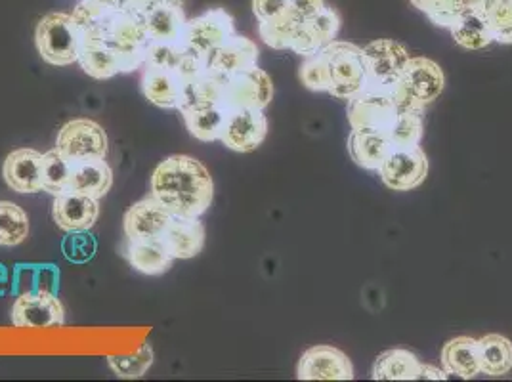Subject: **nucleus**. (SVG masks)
<instances>
[{
    "label": "nucleus",
    "mask_w": 512,
    "mask_h": 382,
    "mask_svg": "<svg viewBox=\"0 0 512 382\" xmlns=\"http://www.w3.org/2000/svg\"><path fill=\"white\" fill-rule=\"evenodd\" d=\"M29 235V216L12 201H0V247H18Z\"/></svg>",
    "instance_id": "f704fd0d"
},
{
    "label": "nucleus",
    "mask_w": 512,
    "mask_h": 382,
    "mask_svg": "<svg viewBox=\"0 0 512 382\" xmlns=\"http://www.w3.org/2000/svg\"><path fill=\"white\" fill-rule=\"evenodd\" d=\"M56 149L73 163L106 159L109 140L106 130L92 119H73L60 128Z\"/></svg>",
    "instance_id": "6e6552de"
},
{
    "label": "nucleus",
    "mask_w": 512,
    "mask_h": 382,
    "mask_svg": "<svg viewBox=\"0 0 512 382\" xmlns=\"http://www.w3.org/2000/svg\"><path fill=\"white\" fill-rule=\"evenodd\" d=\"M299 79L300 83L312 92L329 90V65H327V56L323 48L318 54L304 58V62L299 67Z\"/></svg>",
    "instance_id": "58836bf2"
},
{
    "label": "nucleus",
    "mask_w": 512,
    "mask_h": 382,
    "mask_svg": "<svg viewBox=\"0 0 512 382\" xmlns=\"http://www.w3.org/2000/svg\"><path fill=\"white\" fill-rule=\"evenodd\" d=\"M150 41L178 43L186 31V12L182 0H165L150 10L144 18Z\"/></svg>",
    "instance_id": "412c9836"
},
{
    "label": "nucleus",
    "mask_w": 512,
    "mask_h": 382,
    "mask_svg": "<svg viewBox=\"0 0 512 382\" xmlns=\"http://www.w3.org/2000/svg\"><path fill=\"white\" fill-rule=\"evenodd\" d=\"M258 46L255 41L234 35L230 41L218 46L209 54V69L220 75H235L258 64Z\"/></svg>",
    "instance_id": "5701e85b"
},
{
    "label": "nucleus",
    "mask_w": 512,
    "mask_h": 382,
    "mask_svg": "<svg viewBox=\"0 0 512 382\" xmlns=\"http://www.w3.org/2000/svg\"><path fill=\"white\" fill-rule=\"evenodd\" d=\"M12 325L18 329L64 327L65 308L56 293H20L12 304Z\"/></svg>",
    "instance_id": "9d476101"
},
{
    "label": "nucleus",
    "mask_w": 512,
    "mask_h": 382,
    "mask_svg": "<svg viewBox=\"0 0 512 382\" xmlns=\"http://www.w3.org/2000/svg\"><path fill=\"white\" fill-rule=\"evenodd\" d=\"M287 10L289 0H253V14L258 23L276 22Z\"/></svg>",
    "instance_id": "37998d69"
},
{
    "label": "nucleus",
    "mask_w": 512,
    "mask_h": 382,
    "mask_svg": "<svg viewBox=\"0 0 512 382\" xmlns=\"http://www.w3.org/2000/svg\"><path fill=\"white\" fill-rule=\"evenodd\" d=\"M409 2H411L419 12H423V14L427 16L428 12H430L440 0H409Z\"/></svg>",
    "instance_id": "de8ad7c7"
},
{
    "label": "nucleus",
    "mask_w": 512,
    "mask_h": 382,
    "mask_svg": "<svg viewBox=\"0 0 512 382\" xmlns=\"http://www.w3.org/2000/svg\"><path fill=\"white\" fill-rule=\"evenodd\" d=\"M467 12L465 0H440L427 14L428 20L436 27L449 29L453 23L461 18V14Z\"/></svg>",
    "instance_id": "79ce46f5"
},
{
    "label": "nucleus",
    "mask_w": 512,
    "mask_h": 382,
    "mask_svg": "<svg viewBox=\"0 0 512 382\" xmlns=\"http://www.w3.org/2000/svg\"><path fill=\"white\" fill-rule=\"evenodd\" d=\"M174 260H188L199 255L205 247V226L199 218L172 216L169 228L161 237Z\"/></svg>",
    "instance_id": "4be33fe9"
},
{
    "label": "nucleus",
    "mask_w": 512,
    "mask_h": 382,
    "mask_svg": "<svg viewBox=\"0 0 512 382\" xmlns=\"http://www.w3.org/2000/svg\"><path fill=\"white\" fill-rule=\"evenodd\" d=\"M449 33L455 44L465 50H482L493 44L490 27L476 10L463 12L461 18L449 27Z\"/></svg>",
    "instance_id": "2f4dec72"
},
{
    "label": "nucleus",
    "mask_w": 512,
    "mask_h": 382,
    "mask_svg": "<svg viewBox=\"0 0 512 382\" xmlns=\"http://www.w3.org/2000/svg\"><path fill=\"white\" fill-rule=\"evenodd\" d=\"M329 65V94L348 100L365 88L362 48L346 41H333L323 48Z\"/></svg>",
    "instance_id": "423d86ee"
},
{
    "label": "nucleus",
    "mask_w": 512,
    "mask_h": 382,
    "mask_svg": "<svg viewBox=\"0 0 512 382\" xmlns=\"http://www.w3.org/2000/svg\"><path fill=\"white\" fill-rule=\"evenodd\" d=\"M184 52H186V44L182 43V41H178V43L150 41L148 50H146V64L144 65L165 67V69H171L172 73H174V69L180 64Z\"/></svg>",
    "instance_id": "a19ab883"
},
{
    "label": "nucleus",
    "mask_w": 512,
    "mask_h": 382,
    "mask_svg": "<svg viewBox=\"0 0 512 382\" xmlns=\"http://www.w3.org/2000/svg\"><path fill=\"white\" fill-rule=\"evenodd\" d=\"M421 360L404 348H392L379 354L371 377L375 381H419Z\"/></svg>",
    "instance_id": "c756f323"
},
{
    "label": "nucleus",
    "mask_w": 512,
    "mask_h": 382,
    "mask_svg": "<svg viewBox=\"0 0 512 382\" xmlns=\"http://www.w3.org/2000/svg\"><path fill=\"white\" fill-rule=\"evenodd\" d=\"M362 56L365 65V88L383 90L388 94L400 81L411 58L406 46L392 39H379L365 44Z\"/></svg>",
    "instance_id": "39448f33"
},
{
    "label": "nucleus",
    "mask_w": 512,
    "mask_h": 382,
    "mask_svg": "<svg viewBox=\"0 0 512 382\" xmlns=\"http://www.w3.org/2000/svg\"><path fill=\"white\" fill-rule=\"evenodd\" d=\"M346 102V119L352 130L386 132L400 111L388 92L375 88H363Z\"/></svg>",
    "instance_id": "1a4fd4ad"
},
{
    "label": "nucleus",
    "mask_w": 512,
    "mask_h": 382,
    "mask_svg": "<svg viewBox=\"0 0 512 382\" xmlns=\"http://www.w3.org/2000/svg\"><path fill=\"white\" fill-rule=\"evenodd\" d=\"M8 279H10L8 268L4 264H0V297L8 293Z\"/></svg>",
    "instance_id": "09e8293b"
},
{
    "label": "nucleus",
    "mask_w": 512,
    "mask_h": 382,
    "mask_svg": "<svg viewBox=\"0 0 512 382\" xmlns=\"http://www.w3.org/2000/svg\"><path fill=\"white\" fill-rule=\"evenodd\" d=\"M123 255L136 272L146 276H163L174 264V256L167 251L161 239H146V241H128L127 239Z\"/></svg>",
    "instance_id": "a878e982"
},
{
    "label": "nucleus",
    "mask_w": 512,
    "mask_h": 382,
    "mask_svg": "<svg viewBox=\"0 0 512 382\" xmlns=\"http://www.w3.org/2000/svg\"><path fill=\"white\" fill-rule=\"evenodd\" d=\"M478 339H472L467 335L448 340L442 348V369L459 379H474L480 375V363H478Z\"/></svg>",
    "instance_id": "cd10ccee"
},
{
    "label": "nucleus",
    "mask_w": 512,
    "mask_h": 382,
    "mask_svg": "<svg viewBox=\"0 0 512 382\" xmlns=\"http://www.w3.org/2000/svg\"><path fill=\"white\" fill-rule=\"evenodd\" d=\"M171 220L172 214L155 197L148 195L125 213L123 232L128 241L161 239Z\"/></svg>",
    "instance_id": "2eb2a0df"
},
{
    "label": "nucleus",
    "mask_w": 512,
    "mask_h": 382,
    "mask_svg": "<svg viewBox=\"0 0 512 382\" xmlns=\"http://www.w3.org/2000/svg\"><path fill=\"white\" fill-rule=\"evenodd\" d=\"M381 180L388 190L411 191L419 188L428 176L427 153L417 148H392L383 167Z\"/></svg>",
    "instance_id": "f8f14e48"
},
{
    "label": "nucleus",
    "mask_w": 512,
    "mask_h": 382,
    "mask_svg": "<svg viewBox=\"0 0 512 382\" xmlns=\"http://www.w3.org/2000/svg\"><path fill=\"white\" fill-rule=\"evenodd\" d=\"M268 136V117L262 109H230L220 132V142L237 153H251Z\"/></svg>",
    "instance_id": "ddd939ff"
},
{
    "label": "nucleus",
    "mask_w": 512,
    "mask_h": 382,
    "mask_svg": "<svg viewBox=\"0 0 512 382\" xmlns=\"http://www.w3.org/2000/svg\"><path fill=\"white\" fill-rule=\"evenodd\" d=\"M302 22L304 20H300L289 8L276 22L258 23V35L262 43L274 50H291V44L295 41V35Z\"/></svg>",
    "instance_id": "c9c22d12"
},
{
    "label": "nucleus",
    "mask_w": 512,
    "mask_h": 382,
    "mask_svg": "<svg viewBox=\"0 0 512 382\" xmlns=\"http://www.w3.org/2000/svg\"><path fill=\"white\" fill-rule=\"evenodd\" d=\"M43 153L33 148L14 149L2 165V176L6 186L16 193H39L43 191L41 180Z\"/></svg>",
    "instance_id": "a211bd4d"
},
{
    "label": "nucleus",
    "mask_w": 512,
    "mask_h": 382,
    "mask_svg": "<svg viewBox=\"0 0 512 382\" xmlns=\"http://www.w3.org/2000/svg\"><path fill=\"white\" fill-rule=\"evenodd\" d=\"M341 25V14L335 8L325 6L320 14H316L314 18L300 23L295 41L291 44V50L295 54H299L300 58H308L312 54H318L321 48L337 41Z\"/></svg>",
    "instance_id": "dca6fc26"
},
{
    "label": "nucleus",
    "mask_w": 512,
    "mask_h": 382,
    "mask_svg": "<svg viewBox=\"0 0 512 382\" xmlns=\"http://www.w3.org/2000/svg\"><path fill=\"white\" fill-rule=\"evenodd\" d=\"M161 2H165V0H125L123 8L132 12V14H136V16H140V18H144L150 10H153Z\"/></svg>",
    "instance_id": "a18cd8bd"
},
{
    "label": "nucleus",
    "mask_w": 512,
    "mask_h": 382,
    "mask_svg": "<svg viewBox=\"0 0 512 382\" xmlns=\"http://www.w3.org/2000/svg\"><path fill=\"white\" fill-rule=\"evenodd\" d=\"M449 375L440 369V367H434L430 363H421V371H419V379H430V381H446Z\"/></svg>",
    "instance_id": "49530a36"
},
{
    "label": "nucleus",
    "mask_w": 512,
    "mask_h": 382,
    "mask_svg": "<svg viewBox=\"0 0 512 382\" xmlns=\"http://www.w3.org/2000/svg\"><path fill=\"white\" fill-rule=\"evenodd\" d=\"M100 216L98 199H92L83 193L67 190L62 195L54 197L52 218L62 232H79L90 230Z\"/></svg>",
    "instance_id": "f3484780"
},
{
    "label": "nucleus",
    "mask_w": 512,
    "mask_h": 382,
    "mask_svg": "<svg viewBox=\"0 0 512 382\" xmlns=\"http://www.w3.org/2000/svg\"><path fill=\"white\" fill-rule=\"evenodd\" d=\"M327 6L325 0H289V8L299 16L300 20H310Z\"/></svg>",
    "instance_id": "c03bdc74"
},
{
    "label": "nucleus",
    "mask_w": 512,
    "mask_h": 382,
    "mask_svg": "<svg viewBox=\"0 0 512 382\" xmlns=\"http://www.w3.org/2000/svg\"><path fill=\"white\" fill-rule=\"evenodd\" d=\"M234 35H237L234 18L224 8H211L201 16L188 20L182 43L209 60V54Z\"/></svg>",
    "instance_id": "9b49d317"
},
{
    "label": "nucleus",
    "mask_w": 512,
    "mask_h": 382,
    "mask_svg": "<svg viewBox=\"0 0 512 382\" xmlns=\"http://www.w3.org/2000/svg\"><path fill=\"white\" fill-rule=\"evenodd\" d=\"M348 153L352 161L365 170H381L388 153L392 151V144L386 132L375 130H352L346 142Z\"/></svg>",
    "instance_id": "393cba45"
},
{
    "label": "nucleus",
    "mask_w": 512,
    "mask_h": 382,
    "mask_svg": "<svg viewBox=\"0 0 512 382\" xmlns=\"http://www.w3.org/2000/svg\"><path fill=\"white\" fill-rule=\"evenodd\" d=\"M79 64L86 75L96 81H106L119 73H125L119 54H115L98 35L90 31H81Z\"/></svg>",
    "instance_id": "aec40b11"
},
{
    "label": "nucleus",
    "mask_w": 512,
    "mask_h": 382,
    "mask_svg": "<svg viewBox=\"0 0 512 382\" xmlns=\"http://www.w3.org/2000/svg\"><path fill=\"white\" fill-rule=\"evenodd\" d=\"M22 293H37V291H50L56 293L60 291V270L52 262H20L14 268V277H12V295H20L23 283Z\"/></svg>",
    "instance_id": "c85d7f7f"
},
{
    "label": "nucleus",
    "mask_w": 512,
    "mask_h": 382,
    "mask_svg": "<svg viewBox=\"0 0 512 382\" xmlns=\"http://www.w3.org/2000/svg\"><path fill=\"white\" fill-rule=\"evenodd\" d=\"M476 12L488 23L493 43L512 44V0H484Z\"/></svg>",
    "instance_id": "e433bc0d"
},
{
    "label": "nucleus",
    "mask_w": 512,
    "mask_h": 382,
    "mask_svg": "<svg viewBox=\"0 0 512 382\" xmlns=\"http://www.w3.org/2000/svg\"><path fill=\"white\" fill-rule=\"evenodd\" d=\"M107 365L119 379H142L153 365V350L150 344H144L132 356H109Z\"/></svg>",
    "instance_id": "4c0bfd02"
},
{
    "label": "nucleus",
    "mask_w": 512,
    "mask_h": 382,
    "mask_svg": "<svg viewBox=\"0 0 512 382\" xmlns=\"http://www.w3.org/2000/svg\"><path fill=\"white\" fill-rule=\"evenodd\" d=\"M182 121L195 140L211 144L220 140L228 109L205 102H188L178 109Z\"/></svg>",
    "instance_id": "b1692460"
},
{
    "label": "nucleus",
    "mask_w": 512,
    "mask_h": 382,
    "mask_svg": "<svg viewBox=\"0 0 512 382\" xmlns=\"http://www.w3.org/2000/svg\"><path fill=\"white\" fill-rule=\"evenodd\" d=\"M274 100V83L258 65L247 71L224 75L222 100L224 109H266Z\"/></svg>",
    "instance_id": "0eeeda50"
},
{
    "label": "nucleus",
    "mask_w": 512,
    "mask_h": 382,
    "mask_svg": "<svg viewBox=\"0 0 512 382\" xmlns=\"http://www.w3.org/2000/svg\"><path fill=\"white\" fill-rule=\"evenodd\" d=\"M386 136H388L392 148H417V146H421V140L425 136L423 113L421 111H411V109H400L396 119L386 130Z\"/></svg>",
    "instance_id": "473e14b6"
},
{
    "label": "nucleus",
    "mask_w": 512,
    "mask_h": 382,
    "mask_svg": "<svg viewBox=\"0 0 512 382\" xmlns=\"http://www.w3.org/2000/svg\"><path fill=\"white\" fill-rule=\"evenodd\" d=\"M142 92L150 104L161 109H180L186 102V85L165 67L144 65Z\"/></svg>",
    "instance_id": "6ab92c4d"
},
{
    "label": "nucleus",
    "mask_w": 512,
    "mask_h": 382,
    "mask_svg": "<svg viewBox=\"0 0 512 382\" xmlns=\"http://www.w3.org/2000/svg\"><path fill=\"white\" fill-rule=\"evenodd\" d=\"M297 377L300 381H352L354 365L339 348L318 344L300 356Z\"/></svg>",
    "instance_id": "4468645a"
},
{
    "label": "nucleus",
    "mask_w": 512,
    "mask_h": 382,
    "mask_svg": "<svg viewBox=\"0 0 512 382\" xmlns=\"http://www.w3.org/2000/svg\"><path fill=\"white\" fill-rule=\"evenodd\" d=\"M446 86V75L434 60L417 56L409 58L400 81L392 88L390 96L398 109L425 111L434 104Z\"/></svg>",
    "instance_id": "7ed1b4c3"
},
{
    "label": "nucleus",
    "mask_w": 512,
    "mask_h": 382,
    "mask_svg": "<svg viewBox=\"0 0 512 382\" xmlns=\"http://www.w3.org/2000/svg\"><path fill=\"white\" fill-rule=\"evenodd\" d=\"M150 195L172 216L199 218L213 205L214 182L207 167L190 155H171L151 174Z\"/></svg>",
    "instance_id": "f257e3e1"
},
{
    "label": "nucleus",
    "mask_w": 512,
    "mask_h": 382,
    "mask_svg": "<svg viewBox=\"0 0 512 382\" xmlns=\"http://www.w3.org/2000/svg\"><path fill=\"white\" fill-rule=\"evenodd\" d=\"M113 186V170L106 159H88L73 163L69 190L88 195L92 199L106 197Z\"/></svg>",
    "instance_id": "bb28decb"
},
{
    "label": "nucleus",
    "mask_w": 512,
    "mask_h": 382,
    "mask_svg": "<svg viewBox=\"0 0 512 382\" xmlns=\"http://www.w3.org/2000/svg\"><path fill=\"white\" fill-rule=\"evenodd\" d=\"M480 373L488 377H503L512 369V340L491 333L478 339Z\"/></svg>",
    "instance_id": "7c9ffc66"
},
{
    "label": "nucleus",
    "mask_w": 512,
    "mask_h": 382,
    "mask_svg": "<svg viewBox=\"0 0 512 382\" xmlns=\"http://www.w3.org/2000/svg\"><path fill=\"white\" fill-rule=\"evenodd\" d=\"M73 170V161H69L64 153L58 149H50L43 155V167H41V180L43 191L58 197L69 190V178Z\"/></svg>",
    "instance_id": "72a5a7b5"
},
{
    "label": "nucleus",
    "mask_w": 512,
    "mask_h": 382,
    "mask_svg": "<svg viewBox=\"0 0 512 382\" xmlns=\"http://www.w3.org/2000/svg\"><path fill=\"white\" fill-rule=\"evenodd\" d=\"M79 29L98 35L115 54H119L125 73L140 69L146 64L150 35L146 31L144 20L125 8L106 12L94 22L79 25Z\"/></svg>",
    "instance_id": "f03ea898"
},
{
    "label": "nucleus",
    "mask_w": 512,
    "mask_h": 382,
    "mask_svg": "<svg viewBox=\"0 0 512 382\" xmlns=\"http://www.w3.org/2000/svg\"><path fill=\"white\" fill-rule=\"evenodd\" d=\"M35 43L44 62L54 67H67L79 62L81 29L73 14L50 12L35 29Z\"/></svg>",
    "instance_id": "20e7f679"
},
{
    "label": "nucleus",
    "mask_w": 512,
    "mask_h": 382,
    "mask_svg": "<svg viewBox=\"0 0 512 382\" xmlns=\"http://www.w3.org/2000/svg\"><path fill=\"white\" fill-rule=\"evenodd\" d=\"M98 251V241L96 237L90 234L88 230H79V232H67L62 241V253L65 260L73 264H86L92 260Z\"/></svg>",
    "instance_id": "ea45409f"
}]
</instances>
